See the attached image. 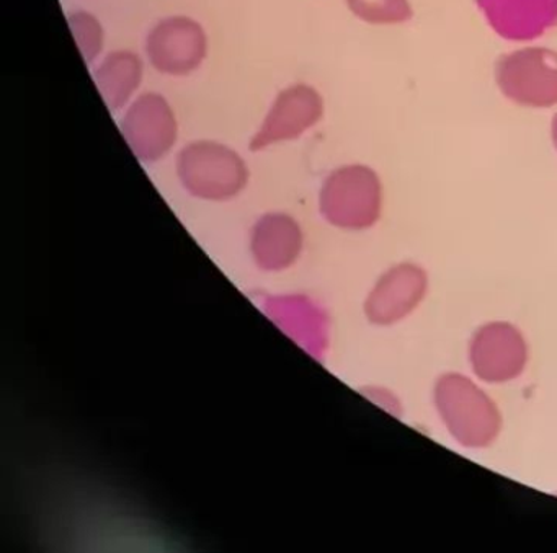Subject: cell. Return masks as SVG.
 Returning <instances> with one entry per match:
<instances>
[{
  "label": "cell",
  "mask_w": 557,
  "mask_h": 553,
  "mask_svg": "<svg viewBox=\"0 0 557 553\" xmlns=\"http://www.w3.org/2000/svg\"><path fill=\"white\" fill-rule=\"evenodd\" d=\"M436 406L448 423L449 431L465 415L471 422V445L488 444L498 431V413L494 402L461 376H449L436 387Z\"/></svg>",
  "instance_id": "cell-8"
},
{
  "label": "cell",
  "mask_w": 557,
  "mask_h": 553,
  "mask_svg": "<svg viewBox=\"0 0 557 553\" xmlns=\"http://www.w3.org/2000/svg\"><path fill=\"white\" fill-rule=\"evenodd\" d=\"M325 213L345 226H371L383 206V185L367 165H344L329 175L322 187Z\"/></svg>",
  "instance_id": "cell-6"
},
{
  "label": "cell",
  "mask_w": 557,
  "mask_h": 553,
  "mask_svg": "<svg viewBox=\"0 0 557 553\" xmlns=\"http://www.w3.org/2000/svg\"><path fill=\"white\" fill-rule=\"evenodd\" d=\"M120 131L133 154L146 164L162 161L178 141V120L159 92L139 93L120 120Z\"/></svg>",
  "instance_id": "cell-5"
},
{
  "label": "cell",
  "mask_w": 557,
  "mask_h": 553,
  "mask_svg": "<svg viewBox=\"0 0 557 553\" xmlns=\"http://www.w3.org/2000/svg\"><path fill=\"white\" fill-rule=\"evenodd\" d=\"M550 138H553L554 148L557 149V113L553 116V123H550Z\"/></svg>",
  "instance_id": "cell-13"
},
{
  "label": "cell",
  "mask_w": 557,
  "mask_h": 553,
  "mask_svg": "<svg viewBox=\"0 0 557 553\" xmlns=\"http://www.w3.org/2000/svg\"><path fill=\"white\" fill-rule=\"evenodd\" d=\"M175 167L188 190L207 198L236 194L249 178L243 155L213 139H198L185 144L177 152Z\"/></svg>",
  "instance_id": "cell-1"
},
{
  "label": "cell",
  "mask_w": 557,
  "mask_h": 553,
  "mask_svg": "<svg viewBox=\"0 0 557 553\" xmlns=\"http://www.w3.org/2000/svg\"><path fill=\"white\" fill-rule=\"evenodd\" d=\"M325 102L315 87L296 83L276 93L249 142L252 152L305 138L324 118Z\"/></svg>",
  "instance_id": "cell-4"
},
{
  "label": "cell",
  "mask_w": 557,
  "mask_h": 553,
  "mask_svg": "<svg viewBox=\"0 0 557 553\" xmlns=\"http://www.w3.org/2000/svg\"><path fill=\"white\" fill-rule=\"evenodd\" d=\"M94 80L110 112H123L139 96L145 61L135 51H112L97 63Z\"/></svg>",
  "instance_id": "cell-10"
},
{
  "label": "cell",
  "mask_w": 557,
  "mask_h": 553,
  "mask_svg": "<svg viewBox=\"0 0 557 553\" xmlns=\"http://www.w3.org/2000/svg\"><path fill=\"white\" fill-rule=\"evenodd\" d=\"M492 30L508 41H533L557 27V0H475Z\"/></svg>",
  "instance_id": "cell-7"
},
{
  "label": "cell",
  "mask_w": 557,
  "mask_h": 553,
  "mask_svg": "<svg viewBox=\"0 0 557 553\" xmlns=\"http://www.w3.org/2000/svg\"><path fill=\"white\" fill-rule=\"evenodd\" d=\"M495 83L505 99L528 109L557 105V53L547 48H523L498 58Z\"/></svg>",
  "instance_id": "cell-2"
},
{
  "label": "cell",
  "mask_w": 557,
  "mask_h": 553,
  "mask_svg": "<svg viewBox=\"0 0 557 553\" xmlns=\"http://www.w3.org/2000/svg\"><path fill=\"white\" fill-rule=\"evenodd\" d=\"M474 344L491 351L471 350L472 366L482 379L504 382L513 379L523 369L527 347L523 338L507 324L492 325L475 334Z\"/></svg>",
  "instance_id": "cell-9"
},
{
  "label": "cell",
  "mask_w": 557,
  "mask_h": 553,
  "mask_svg": "<svg viewBox=\"0 0 557 553\" xmlns=\"http://www.w3.org/2000/svg\"><path fill=\"white\" fill-rule=\"evenodd\" d=\"M348 11L371 25H397L413 17L409 0H345Z\"/></svg>",
  "instance_id": "cell-12"
},
{
  "label": "cell",
  "mask_w": 557,
  "mask_h": 553,
  "mask_svg": "<svg viewBox=\"0 0 557 553\" xmlns=\"http://www.w3.org/2000/svg\"><path fill=\"white\" fill-rule=\"evenodd\" d=\"M210 53V38L200 22L188 15L161 18L145 38L146 61L156 73L187 77L197 73Z\"/></svg>",
  "instance_id": "cell-3"
},
{
  "label": "cell",
  "mask_w": 557,
  "mask_h": 553,
  "mask_svg": "<svg viewBox=\"0 0 557 553\" xmlns=\"http://www.w3.org/2000/svg\"><path fill=\"white\" fill-rule=\"evenodd\" d=\"M67 24L87 66L99 63L102 60L107 38L106 28L99 17L92 12L74 11L67 15Z\"/></svg>",
  "instance_id": "cell-11"
}]
</instances>
